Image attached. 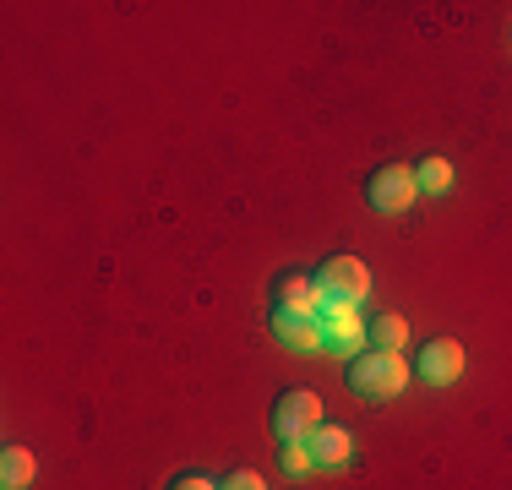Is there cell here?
<instances>
[{
  "label": "cell",
  "mask_w": 512,
  "mask_h": 490,
  "mask_svg": "<svg viewBox=\"0 0 512 490\" xmlns=\"http://www.w3.org/2000/svg\"><path fill=\"white\" fill-rule=\"evenodd\" d=\"M409 387V365L404 354H382V349H365L349 360V392L365 403H387Z\"/></svg>",
  "instance_id": "cell-1"
},
{
  "label": "cell",
  "mask_w": 512,
  "mask_h": 490,
  "mask_svg": "<svg viewBox=\"0 0 512 490\" xmlns=\"http://www.w3.org/2000/svg\"><path fill=\"white\" fill-rule=\"evenodd\" d=\"M316 425H322V398L306 387H289V392H278V403H273V436L278 441H306Z\"/></svg>",
  "instance_id": "cell-2"
},
{
  "label": "cell",
  "mask_w": 512,
  "mask_h": 490,
  "mask_svg": "<svg viewBox=\"0 0 512 490\" xmlns=\"http://www.w3.org/2000/svg\"><path fill=\"white\" fill-rule=\"evenodd\" d=\"M316 284H322V300L360 305L365 294H371V273H365L360 256H327V262L316 267Z\"/></svg>",
  "instance_id": "cell-3"
},
{
  "label": "cell",
  "mask_w": 512,
  "mask_h": 490,
  "mask_svg": "<svg viewBox=\"0 0 512 490\" xmlns=\"http://www.w3.org/2000/svg\"><path fill=\"white\" fill-rule=\"evenodd\" d=\"M316 322H322V349L344 354V360H355V354H365L360 343H371V338H365V327H371V322L360 316V305H333V300H327Z\"/></svg>",
  "instance_id": "cell-4"
},
{
  "label": "cell",
  "mask_w": 512,
  "mask_h": 490,
  "mask_svg": "<svg viewBox=\"0 0 512 490\" xmlns=\"http://www.w3.org/2000/svg\"><path fill=\"white\" fill-rule=\"evenodd\" d=\"M414 196H420V186H414L409 164H382L371 180H365V202H371L376 213H404Z\"/></svg>",
  "instance_id": "cell-5"
},
{
  "label": "cell",
  "mask_w": 512,
  "mask_h": 490,
  "mask_svg": "<svg viewBox=\"0 0 512 490\" xmlns=\"http://www.w3.org/2000/svg\"><path fill=\"white\" fill-rule=\"evenodd\" d=\"M463 365H469V354H463L458 338H431L420 349V382L447 387V382H458V376H463Z\"/></svg>",
  "instance_id": "cell-6"
},
{
  "label": "cell",
  "mask_w": 512,
  "mask_h": 490,
  "mask_svg": "<svg viewBox=\"0 0 512 490\" xmlns=\"http://www.w3.org/2000/svg\"><path fill=\"white\" fill-rule=\"evenodd\" d=\"M322 284L316 273H278L273 278V311H306V316H322Z\"/></svg>",
  "instance_id": "cell-7"
},
{
  "label": "cell",
  "mask_w": 512,
  "mask_h": 490,
  "mask_svg": "<svg viewBox=\"0 0 512 490\" xmlns=\"http://www.w3.org/2000/svg\"><path fill=\"white\" fill-rule=\"evenodd\" d=\"M273 338L284 349H322V322L306 311H273Z\"/></svg>",
  "instance_id": "cell-8"
},
{
  "label": "cell",
  "mask_w": 512,
  "mask_h": 490,
  "mask_svg": "<svg viewBox=\"0 0 512 490\" xmlns=\"http://www.w3.org/2000/svg\"><path fill=\"white\" fill-rule=\"evenodd\" d=\"M311 458L322 463V469H338V463H349V452H355V436L344 431V425H316V431L306 436Z\"/></svg>",
  "instance_id": "cell-9"
},
{
  "label": "cell",
  "mask_w": 512,
  "mask_h": 490,
  "mask_svg": "<svg viewBox=\"0 0 512 490\" xmlns=\"http://www.w3.org/2000/svg\"><path fill=\"white\" fill-rule=\"evenodd\" d=\"M365 338H371V349H382V354H404V343H409V322H404V316H393V311H382V316H371Z\"/></svg>",
  "instance_id": "cell-10"
},
{
  "label": "cell",
  "mask_w": 512,
  "mask_h": 490,
  "mask_svg": "<svg viewBox=\"0 0 512 490\" xmlns=\"http://www.w3.org/2000/svg\"><path fill=\"white\" fill-rule=\"evenodd\" d=\"M33 474H39V463H33L28 447H6V452H0V490H28Z\"/></svg>",
  "instance_id": "cell-11"
},
{
  "label": "cell",
  "mask_w": 512,
  "mask_h": 490,
  "mask_svg": "<svg viewBox=\"0 0 512 490\" xmlns=\"http://www.w3.org/2000/svg\"><path fill=\"white\" fill-rule=\"evenodd\" d=\"M414 186L425 196H442L453 186V164H447V158H420V164H414Z\"/></svg>",
  "instance_id": "cell-12"
},
{
  "label": "cell",
  "mask_w": 512,
  "mask_h": 490,
  "mask_svg": "<svg viewBox=\"0 0 512 490\" xmlns=\"http://www.w3.org/2000/svg\"><path fill=\"white\" fill-rule=\"evenodd\" d=\"M278 463H284V474H306V469H316V458H311V447H306V441H284Z\"/></svg>",
  "instance_id": "cell-13"
},
{
  "label": "cell",
  "mask_w": 512,
  "mask_h": 490,
  "mask_svg": "<svg viewBox=\"0 0 512 490\" xmlns=\"http://www.w3.org/2000/svg\"><path fill=\"white\" fill-rule=\"evenodd\" d=\"M169 490H224V480H207V474L186 469V474H175V480H169Z\"/></svg>",
  "instance_id": "cell-14"
},
{
  "label": "cell",
  "mask_w": 512,
  "mask_h": 490,
  "mask_svg": "<svg viewBox=\"0 0 512 490\" xmlns=\"http://www.w3.org/2000/svg\"><path fill=\"white\" fill-rule=\"evenodd\" d=\"M224 490H267V485L251 469H235V474H224Z\"/></svg>",
  "instance_id": "cell-15"
}]
</instances>
